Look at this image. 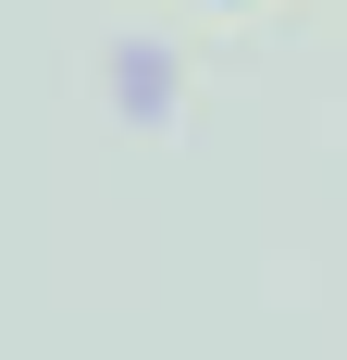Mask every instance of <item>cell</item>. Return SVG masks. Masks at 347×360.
I'll return each instance as SVG.
<instances>
[]
</instances>
